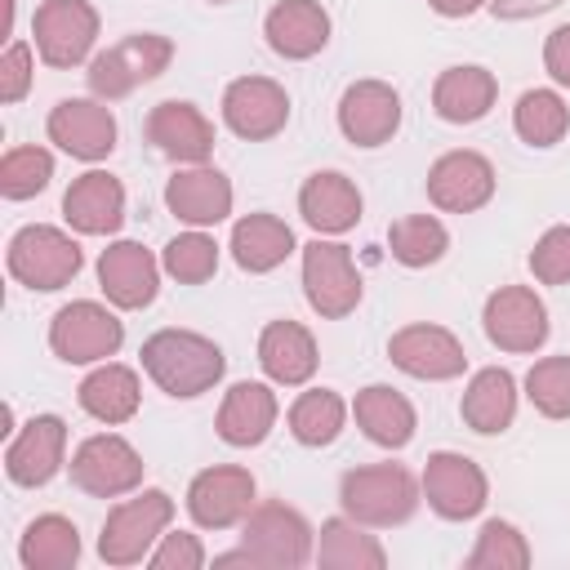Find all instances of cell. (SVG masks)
<instances>
[{
	"label": "cell",
	"mask_w": 570,
	"mask_h": 570,
	"mask_svg": "<svg viewBox=\"0 0 570 570\" xmlns=\"http://www.w3.org/2000/svg\"><path fill=\"white\" fill-rule=\"evenodd\" d=\"M138 361H142V374L174 401H196V396L214 392L227 374L223 347L209 334L178 330V325L147 334L138 347Z\"/></svg>",
	"instance_id": "6da1fadb"
},
{
	"label": "cell",
	"mask_w": 570,
	"mask_h": 570,
	"mask_svg": "<svg viewBox=\"0 0 570 570\" xmlns=\"http://www.w3.org/2000/svg\"><path fill=\"white\" fill-rule=\"evenodd\" d=\"M419 503H423L419 476L401 463H365L338 476V508L370 530L405 525L419 512Z\"/></svg>",
	"instance_id": "7a4b0ae2"
},
{
	"label": "cell",
	"mask_w": 570,
	"mask_h": 570,
	"mask_svg": "<svg viewBox=\"0 0 570 570\" xmlns=\"http://www.w3.org/2000/svg\"><path fill=\"white\" fill-rule=\"evenodd\" d=\"M174 499L156 485H138L134 494H125L107 517H102V530H98V557L102 566L111 570H129V566H142L151 557V548L160 543V534L169 530L174 521Z\"/></svg>",
	"instance_id": "3957f363"
},
{
	"label": "cell",
	"mask_w": 570,
	"mask_h": 570,
	"mask_svg": "<svg viewBox=\"0 0 570 570\" xmlns=\"http://www.w3.org/2000/svg\"><path fill=\"white\" fill-rule=\"evenodd\" d=\"M4 267L18 285L36 289V294H53V289H67L80 267H85V249L80 240L67 232V227H53V223H27L9 236V249H4Z\"/></svg>",
	"instance_id": "277c9868"
},
{
	"label": "cell",
	"mask_w": 570,
	"mask_h": 570,
	"mask_svg": "<svg viewBox=\"0 0 570 570\" xmlns=\"http://www.w3.org/2000/svg\"><path fill=\"white\" fill-rule=\"evenodd\" d=\"M174 62V40L160 31H129L125 40L107 45L102 53L89 58V94L102 102L129 98L138 85H151L156 76H165Z\"/></svg>",
	"instance_id": "5b68a950"
},
{
	"label": "cell",
	"mask_w": 570,
	"mask_h": 570,
	"mask_svg": "<svg viewBox=\"0 0 570 570\" xmlns=\"http://www.w3.org/2000/svg\"><path fill=\"white\" fill-rule=\"evenodd\" d=\"M240 548L263 570H303L307 561H316V530L298 508L281 499H263L240 521Z\"/></svg>",
	"instance_id": "8992f818"
},
{
	"label": "cell",
	"mask_w": 570,
	"mask_h": 570,
	"mask_svg": "<svg viewBox=\"0 0 570 570\" xmlns=\"http://www.w3.org/2000/svg\"><path fill=\"white\" fill-rule=\"evenodd\" d=\"M120 307L98 303V298H71L53 312L49 321V352L67 365H98L111 361L125 343V321L116 316Z\"/></svg>",
	"instance_id": "52a82bcc"
},
{
	"label": "cell",
	"mask_w": 570,
	"mask_h": 570,
	"mask_svg": "<svg viewBox=\"0 0 570 570\" xmlns=\"http://www.w3.org/2000/svg\"><path fill=\"white\" fill-rule=\"evenodd\" d=\"M361 272L343 240L316 236L303 245V298L321 321H343L361 307Z\"/></svg>",
	"instance_id": "ba28073f"
},
{
	"label": "cell",
	"mask_w": 570,
	"mask_h": 570,
	"mask_svg": "<svg viewBox=\"0 0 570 570\" xmlns=\"http://www.w3.org/2000/svg\"><path fill=\"white\" fill-rule=\"evenodd\" d=\"M98 27L102 18L89 0H40L31 13V45L45 67L71 71L94 58Z\"/></svg>",
	"instance_id": "9c48e42d"
},
{
	"label": "cell",
	"mask_w": 570,
	"mask_h": 570,
	"mask_svg": "<svg viewBox=\"0 0 570 570\" xmlns=\"http://www.w3.org/2000/svg\"><path fill=\"white\" fill-rule=\"evenodd\" d=\"M71 485L89 499H125L142 485V454L120 432H94L71 450Z\"/></svg>",
	"instance_id": "30bf717a"
},
{
	"label": "cell",
	"mask_w": 570,
	"mask_h": 570,
	"mask_svg": "<svg viewBox=\"0 0 570 570\" xmlns=\"http://www.w3.org/2000/svg\"><path fill=\"white\" fill-rule=\"evenodd\" d=\"M258 503V481L240 463H209L187 481V517L196 530H232L240 525Z\"/></svg>",
	"instance_id": "8fae6325"
},
{
	"label": "cell",
	"mask_w": 570,
	"mask_h": 570,
	"mask_svg": "<svg viewBox=\"0 0 570 570\" xmlns=\"http://www.w3.org/2000/svg\"><path fill=\"white\" fill-rule=\"evenodd\" d=\"M481 330L485 338L508 352V356H530L548 343L552 321H548V303L539 298L534 285H499L485 307H481Z\"/></svg>",
	"instance_id": "7c38bea8"
},
{
	"label": "cell",
	"mask_w": 570,
	"mask_h": 570,
	"mask_svg": "<svg viewBox=\"0 0 570 570\" xmlns=\"http://www.w3.org/2000/svg\"><path fill=\"white\" fill-rule=\"evenodd\" d=\"M419 490L441 521H472L490 503L485 468L459 450H432L419 472Z\"/></svg>",
	"instance_id": "4fadbf2b"
},
{
	"label": "cell",
	"mask_w": 570,
	"mask_h": 570,
	"mask_svg": "<svg viewBox=\"0 0 570 570\" xmlns=\"http://www.w3.org/2000/svg\"><path fill=\"white\" fill-rule=\"evenodd\" d=\"M387 361L419 379V383H450V379H463L468 374V352H463V338L445 325H432V321H414V325H401L392 338H387Z\"/></svg>",
	"instance_id": "5bb4252c"
},
{
	"label": "cell",
	"mask_w": 570,
	"mask_h": 570,
	"mask_svg": "<svg viewBox=\"0 0 570 570\" xmlns=\"http://www.w3.org/2000/svg\"><path fill=\"white\" fill-rule=\"evenodd\" d=\"M45 134L58 151H67L71 160H85V165H98L116 151V116L102 98H58L45 116Z\"/></svg>",
	"instance_id": "9a60e30c"
},
{
	"label": "cell",
	"mask_w": 570,
	"mask_h": 570,
	"mask_svg": "<svg viewBox=\"0 0 570 570\" xmlns=\"http://www.w3.org/2000/svg\"><path fill=\"white\" fill-rule=\"evenodd\" d=\"M428 200L441 209V214H476L494 200V187H499V174L490 165V156L472 151V147H454V151H441L432 165H428Z\"/></svg>",
	"instance_id": "2e32d148"
},
{
	"label": "cell",
	"mask_w": 570,
	"mask_h": 570,
	"mask_svg": "<svg viewBox=\"0 0 570 570\" xmlns=\"http://www.w3.org/2000/svg\"><path fill=\"white\" fill-rule=\"evenodd\" d=\"M223 125L245 142H267L289 125V94L272 76H236L223 89Z\"/></svg>",
	"instance_id": "e0dca14e"
},
{
	"label": "cell",
	"mask_w": 570,
	"mask_h": 570,
	"mask_svg": "<svg viewBox=\"0 0 570 570\" xmlns=\"http://www.w3.org/2000/svg\"><path fill=\"white\" fill-rule=\"evenodd\" d=\"M401 116H405L401 94H396L387 80H374V76L352 80V85L343 89L338 107H334L338 134H343L352 147H365V151L392 142L396 129H401Z\"/></svg>",
	"instance_id": "ac0fdd59"
},
{
	"label": "cell",
	"mask_w": 570,
	"mask_h": 570,
	"mask_svg": "<svg viewBox=\"0 0 570 570\" xmlns=\"http://www.w3.org/2000/svg\"><path fill=\"white\" fill-rule=\"evenodd\" d=\"M67 463V423L58 414H31L22 428L9 432L4 445V476L22 490L49 485Z\"/></svg>",
	"instance_id": "d6986e66"
},
{
	"label": "cell",
	"mask_w": 570,
	"mask_h": 570,
	"mask_svg": "<svg viewBox=\"0 0 570 570\" xmlns=\"http://www.w3.org/2000/svg\"><path fill=\"white\" fill-rule=\"evenodd\" d=\"M160 258L138 240H111L98 254V289L120 312H142L160 294Z\"/></svg>",
	"instance_id": "ffe728a7"
},
{
	"label": "cell",
	"mask_w": 570,
	"mask_h": 570,
	"mask_svg": "<svg viewBox=\"0 0 570 570\" xmlns=\"http://www.w3.org/2000/svg\"><path fill=\"white\" fill-rule=\"evenodd\" d=\"M236 191L223 169L205 165H178L165 183V209L187 227H218L232 218Z\"/></svg>",
	"instance_id": "44dd1931"
},
{
	"label": "cell",
	"mask_w": 570,
	"mask_h": 570,
	"mask_svg": "<svg viewBox=\"0 0 570 570\" xmlns=\"http://www.w3.org/2000/svg\"><path fill=\"white\" fill-rule=\"evenodd\" d=\"M142 129H147V142L174 165H205L214 156V120L187 98L156 102Z\"/></svg>",
	"instance_id": "7402d4cb"
},
{
	"label": "cell",
	"mask_w": 570,
	"mask_h": 570,
	"mask_svg": "<svg viewBox=\"0 0 570 570\" xmlns=\"http://www.w3.org/2000/svg\"><path fill=\"white\" fill-rule=\"evenodd\" d=\"M276 383H258V379H240L223 392V405L214 414V432L223 445L232 450H254L272 436L276 419H281V401L272 392Z\"/></svg>",
	"instance_id": "603a6c76"
},
{
	"label": "cell",
	"mask_w": 570,
	"mask_h": 570,
	"mask_svg": "<svg viewBox=\"0 0 570 570\" xmlns=\"http://www.w3.org/2000/svg\"><path fill=\"white\" fill-rule=\"evenodd\" d=\"M330 9L321 0H276L263 18V40L285 62H307L330 45Z\"/></svg>",
	"instance_id": "cb8c5ba5"
},
{
	"label": "cell",
	"mask_w": 570,
	"mask_h": 570,
	"mask_svg": "<svg viewBox=\"0 0 570 570\" xmlns=\"http://www.w3.org/2000/svg\"><path fill=\"white\" fill-rule=\"evenodd\" d=\"M62 218L76 236H116L125 223V183L107 169H85L62 191Z\"/></svg>",
	"instance_id": "d4e9b609"
},
{
	"label": "cell",
	"mask_w": 570,
	"mask_h": 570,
	"mask_svg": "<svg viewBox=\"0 0 570 570\" xmlns=\"http://www.w3.org/2000/svg\"><path fill=\"white\" fill-rule=\"evenodd\" d=\"M321 365L316 334L303 321H267L258 334V370L276 387H307Z\"/></svg>",
	"instance_id": "484cf974"
},
{
	"label": "cell",
	"mask_w": 570,
	"mask_h": 570,
	"mask_svg": "<svg viewBox=\"0 0 570 570\" xmlns=\"http://www.w3.org/2000/svg\"><path fill=\"white\" fill-rule=\"evenodd\" d=\"M365 196L361 187L338 169H316L298 187V214L316 236H343L361 223Z\"/></svg>",
	"instance_id": "4316f807"
},
{
	"label": "cell",
	"mask_w": 570,
	"mask_h": 570,
	"mask_svg": "<svg viewBox=\"0 0 570 570\" xmlns=\"http://www.w3.org/2000/svg\"><path fill=\"white\" fill-rule=\"evenodd\" d=\"M494 102H499V80H494L490 67L459 62V67H445L432 80V111L445 125H476V120L490 116Z\"/></svg>",
	"instance_id": "83f0119b"
},
{
	"label": "cell",
	"mask_w": 570,
	"mask_h": 570,
	"mask_svg": "<svg viewBox=\"0 0 570 570\" xmlns=\"http://www.w3.org/2000/svg\"><path fill=\"white\" fill-rule=\"evenodd\" d=\"M517 401H521L517 374L503 370V365H485V370H476V374L468 379V387H463V396H459V419H463V428H472L476 436H499V432L512 428Z\"/></svg>",
	"instance_id": "f1b7e54d"
},
{
	"label": "cell",
	"mask_w": 570,
	"mask_h": 570,
	"mask_svg": "<svg viewBox=\"0 0 570 570\" xmlns=\"http://www.w3.org/2000/svg\"><path fill=\"white\" fill-rule=\"evenodd\" d=\"M76 401H80V410H85L89 419H98V423H107V428H120V423H129V419L138 414V405H142V379H138L134 365L98 361V365L80 379Z\"/></svg>",
	"instance_id": "f546056e"
},
{
	"label": "cell",
	"mask_w": 570,
	"mask_h": 570,
	"mask_svg": "<svg viewBox=\"0 0 570 570\" xmlns=\"http://www.w3.org/2000/svg\"><path fill=\"white\" fill-rule=\"evenodd\" d=\"M227 249H232V263H236L240 272L267 276V272H276V267L298 249V240H294V227H289L285 218L258 209V214H240V218L232 223Z\"/></svg>",
	"instance_id": "4dcf8cb0"
},
{
	"label": "cell",
	"mask_w": 570,
	"mask_h": 570,
	"mask_svg": "<svg viewBox=\"0 0 570 570\" xmlns=\"http://www.w3.org/2000/svg\"><path fill=\"white\" fill-rule=\"evenodd\" d=\"M352 419L365 432V441L383 445V450H405L419 432V414L410 405L405 392H396L392 383H370L356 392L352 401Z\"/></svg>",
	"instance_id": "1f68e13d"
},
{
	"label": "cell",
	"mask_w": 570,
	"mask_h": 570,
	"mask_svg": "<svg viewBox=\"0 0 570 570\" xmlns=\"http://www.w3.org/2000/svg\"><path fill=\"white\" fill-rule=\"evenodd\" d=\"M316 561L325 570H383L387 566V548L370 534V525L343 517L321 521L316 530Z\"/></svg>",
	"instance_id": "d6a6232c"
},
{
	"label": "cell",
	"mask_w": 570,
	"mask_h": 570,
	"mask_svg": "<svg viewBox=\"0 0 570 570\" xmlns=\"http://www.w3.org/2000/svg\"><path fill=\"white\" fill-rule=\"evenodd\" d=\"M347 414H352V405H347L334 387H307V392H298V396L289 401L285 428H289V436H294L298 445L321 450V445H334V441L343 436Z\"/></svg>",
	"instance_id": "836d02e7"
},
{
	"label": "cell",
	"mask_w": 570,
	"mask_h": 570,
	"mask_svg": "<svg viewBox=\"0 0 570 570\" xmlns=\"http://www.w3.org/2000/svg\"><path fill=\"white\" fill-rule=\"evenodd\" d=\"M18 561L22 570H71L80 561V530L62 512H45L27 521L18 539Z\"/></svg>",
	"instance_id": "e575fe53"
},
{
	"label": "cell",
	"mask_w": 570,
	"mask_h": 570,
	"mask_svg": "<svg viewBox=\"0 0 570 570\" xmlns=\"http://www.w3.org/2000/svg\"><path fill=\"white\" fill-rule=\"evenodd\" d=\"M512 129L525 147H557L570 134V102L561 89H525L512 107Z\"/></svg>",
	"instance_id": "d590c367"
},
{
	"label": "cell",
	"mask_w": 570,
	"mask_h": 570,
	"mask_svg": "<svg viewBox=\"0 0 570 570\" xmlns=\"http://www.w3.org/2000/svg\"><path fill=\"white\" fill-rule=\"evenodd\" d=\"M445 249H450V232L436 214H405L387 227V254L410 272L441 263Z\"/></svg>",
	"instance_id": "8d00e7d4"
},
{
	"label": "cell",
	"mask_w": 570,
	"mask_h": 570,
	"mask_svg": "<svg viewBox=\"0 0 570 570\" xmlns=\"http://www.w3.org/2000/svg\"><path fill=\"white\" fill-rule=\"evenodd\" d=\"M530 561H534V552H530L525 534H521L512 521H503V517H490V521L476 530L472 552L463 557L468 570H525Z\"/></svg>",
	"instance_id": "74e56055"
},
{
	"label": "cell",
	"mask_w": 570,
	"mask_h": 570,
	"mask_svg": "<svg viewBox=\"0 0 570 570\" xmlns=\"http://www.w3.org/2000/svg\"><path fill=\"white\" fill-rule=\"evenodd\" d=\"M160 267L178 285H205L218 272V240L205 227H187L160 249Z\"/></svg>",
	"instance_id": "f35d334b"
},
{
	"label": "cell",
	"mask_w": 570,
	"mask_h": 570,
	"mask_svg": "<svg viewBox=\"0 0 570 570\" xmlns=\"http://www.w3.org/2000/svg\"><path fill=\"white\" fill-rule=\"evenodd\" d=\"M53 178V151L40 142H18L0 156V196L4 200H31Z\"/></svg>",
	"instance_id": "ab89813d"
},
{
	"label": "cell",
	"mask_w": 570,
	"mask_h": 570,
	"mask_svg": "<svg viewBox=\"0 0 570 570\" xmlns=\"http://www.w3.org/2000/svg\"><path fill=\"white\" fill-rule=\"evenodd\" d=\"M525 401L543 419H570V352L561 356H539L525 370Z\"/></svg>",
	"instance_id": "60d3db41"
},
{
	"label": "cell",
	"mask_w": 570,
	"mask_h": 570,
	"mask_svg": "<svg viewBox=\"0 0 570 570\" xmlns=\"http://www.w3.org/2000/svg\"><path fill=\"white\" fill-rule=\"evenodd\" d=\"M530 276L539 285H570V223L548 227L530 249Z\"/></svg>",
	"instance_id": "b9f144b4"
},
{
	"label": "cell",
	"mask_w": 570,
	"mask_h": 570,
	"mask_svg": "<svg viewBox=\"0 0 570 570\" xmlns=\"http://www.w3.org/2000/svg\"><path fill=\"white\" fill-rule=\"evenodd\" d=\"M36 45L31 40H9L4 53H0V102L13 107L31 94V80H36Z\"/></svg>",
	"instance_id": "7bdbcfd3"
},
{
	"label": "cell",
	"mask_w": 570,
	"mask_h": 570,
	"mask_svg": "<svg viewBox=\"0 0 570 570\" xmlns=\"http://www.w3.org/2000/svg\"><path fill=\"white\" fill-rule=\"evenodd\" d=\"M147 566L151 570H200V566H209V552H205L200 534H191V530H165L160 543L151 548Z\"/></svg>",
	"instance_id": "ee69618b"
},
{
	"label": "cell",
	"mask_w": 570,
	"mask_h": 570,
	"mask_svg": "<svg viewBox=\"0 0 570 570\" xmlns=\"http://www.w3.org/2000/svg\"><path fill=\"white\" fill-rule=\"evenodd\" d=\"M543 71L552 76L557 89H570V22L543 36Z\"/></svg>",
	"instance_id": "f6af8a7d"
},
{
	"label": "cell",
	"mask_w": 570,
	"mask_h": 570,
	"mask_svg": "<svg viewBox=\"0 0 570 570\" xmlns=\"http://www.w3.org/2000/svg\"><path fill=\"white\" fill-rule=\"evenodd\" d=\"M561 0H490L485 9L499 18V22H525V18H543L552 13Z\"/></svg>",
	"instance_id": "bcb514c9"
},
{
	"label": "cell",
	"mask_w": 570,
	"mask_h": 570,
	"mask_svg": "<svg viewBox=\"0 0 570 570\" xmlns=\"http://www.w3.org/2000/svg\"><path fill=\"white\" fill-rule=\"evenodd\" d=\"M490 0H428V9L432 13H441V18H472L476 9H485Z\"/></svg>",
	"instance_id": "7dc6e473"
},
{
	"label": "cell",
	"mask_w": 570,
	"mask_h": 570,
	"mask_svg": "<svg viewBox=\"0 0 570 570\" xmlns=\"http://www.w3.org/2000/svg\"><path fill=\"white\" fill-rule=\"evenodd\" d=\"M227 566H254V557L245 548H232V552H218L214 557V570H227Z\"/></svg>",
	"instance_id": "c3c4849f"
},
{
	"label": "cell",
	"mask_w": 570,
	"mask_h": 570,
	"mask_svg": "<svg viewBox=\"0 0 570 570\" xmlns=\"http://www.w3.org/2000/svg\"><path fill=\"white\" fill-rule=\"evenodd\" d=\"M13 18H18V0H4V22H0V40H4V45L18 40V36H13Z\"/></svg>",
	"instance_id": "681fc988"
},
{
	"label": "cell",
	"mask_w": 570,
	"mask_h": 570,
	"mask_svg": "<svg viewBox=\"0 0 570 570\" xmlns=\"http://www.w3.org/2000/svg\"><path fill=\"white\" fill-rule=\"evenodd\" d=\"M209 4H227V0H209Z\"/></svg>",
	"instance_id": "f907efd6"
}]
</instances>
